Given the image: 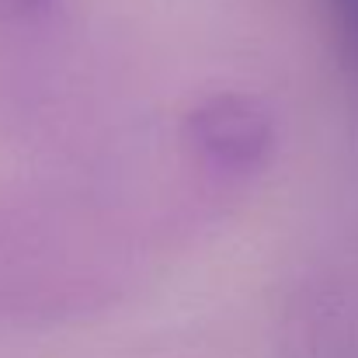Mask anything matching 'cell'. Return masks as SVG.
<instances>
[{"label": "cell", "mask_w": 358, "mask_h": 358, "mask_svg": "<svg viewBox=\"0 0 358 358\" xmlns=\"http://www.w3.org/2000/svg\"><path fill=\"white\" fill-rule=\"evenodd\" d=\"M192 146L223 171H254L275 146L271 112L240 91H216L188 112Z\"/></svg>", "instance_id": "obj_1"}, {"label": "cell", "mask_w": 358, "mask_h": 358, "mask_svg": "<svg viewBox=\"0 0 358 358\" xmlns=\"http://www.w3.org/2000/svg\"><path fill=\"white\" fill-rule=\"evenodd\" d=\"M327 7L334 10V17L341 24V35L348 38L352 56L358 59V0H327Z\"/></svg>", "instance_id": "obj_2"}, {"label": "cell", "mask_w": 358, "mask_h": 358, "mask_svg": "<svg viewBox=\"0 0 358 358\" xmlns=\"http://www.w3.org/2000/svg\"><path fill=\"white\" fill-rule=\"evenodd\" d=\"M52 3L56 0H0V14H7V17H38Z\"/></svg>", "instance_id": "obj_3"}]
</instances>
